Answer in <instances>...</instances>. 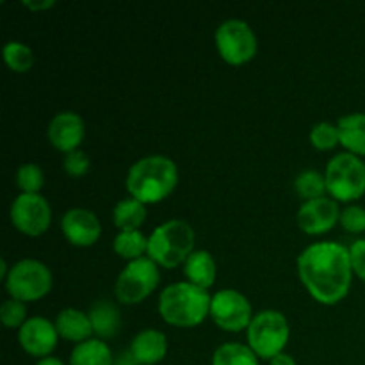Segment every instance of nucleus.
I'll list each match as a JSON object with an SVG mask.
<instances>
[{
    "label": "nucleus",
    "instance_id": "nucleus-1",
    "mask_svg": "<svg viewBox=\"0 0 365 365\" xmlns=\"http://www.w3.org/2000/svg\"><path fill=\"white\" fill-rule=\"evenodd\" d=\"M298 277L316 302L323 305L342 302L353 278L349 248L335 241L307 246L298 257Z\"/></svg>",
    "mask_w": 365,
    "mask_h": 365
},
{
    "label": "nucleus",
    "instance_id": "nucleus-2",
    "mask_svg": "<svg viewBox=\"0 0 365 365\" xmlns=\"http://www.w3.org/2000/svg\"><path fill=\"white\" fill-rule=\"evenodd\" d=\"M178 182V168L166 155H146L135 160L127 173V191L141 203H157L166 198Z\"/></svg>",
    "mask_w": 365,
    "mask_h": 365
},
{
    "label": "nucleus",
    "instance_id": "nucleus-3",
    "mask_svg": "<svg viewBox=\"0 0 365 365\" xmlns=\"http://www.w3.org/2000/svg\"><path fill=\"white\" fill-rule=\"evenodd\" d=\"M212 296L191 282H175L159 296V314L168 324L178 328L198 327L210 316Z\"/></svg>",
    "mask_w": 365,
    "mask_h": 365
},
{
    "label": "nucleus",
    "instance_id": "nucleus-4",
    "mask_svg": "<svg viewBox=\"0 0 365 365\" xmlns=\"http://www.w3.org/2000/svg\"><path fill=\"white\" fill-rule=\"evenodd\" d=\"M195 252V230L184 220H170L148 235L146 255L163 267H177Z\"/></svg>",
    "mask_w": 365,
    "mask_h": 365
},
{
    "label": "nucleus",
    "instance_id": "nucleus-5",
    "mask_svg": "<svg viewBox=\"0 0 365 365\" xmlns=\"http://www.w3.org/2000/svg\"><path fill=\"white\" fill-rule=\"evenodd\" d=\"M328 195L337 202H355L365 195V163L359 155L341 152L324 170Z\"/></svg>",
    "mask_w": 365,
    "mask_h": 365
},
{
    "label": "nucleus",
    "instance_id": "nucleus-6",
    "mask_svg": "<svg viewBox=\"0 0 365 365\" xmlns=\"http://www.w3.org/2000/svg\"><path fill=\"white\" fill-rule=\"evenodd\" d=\"M248 346L260 359L271 360L287 346L291 328L289 321L280 310H260L253 316L248 330Z\"/></svg>",
    "mask_w": 365,
    "mask_h": 365
},
{
    "label": "nucleus",
    "instance_id": "nucleus-7",
    "mask_svg": "<svg viewBox=\"0 0 365 365\" xmlns=\"http://www.w3.org/2000/svg\"><path fill=\"white\" fill-rule=\"evenodd\" d=\"M52 289V271L36 259H21L13 264L6 278V291L20 302H38Z\"/></svg>",
    "mask_w": 365,
    "mask_h": 365
},
{
    "label": "nucleus",
    "instance_id": "nucleus-8",
    "mask_svg": "<svg viewBox=\"0 0 365 365\" xmlns=\"http://www.w3.org/2000/svg\"><path fill=\"white\" fill-rule=\"evenodd\" d=\"M159 267L150 257H141L127 262L118 274L114 284V294L120 303L135 305L148 298L159 285Z\"/></svg>",
    "mask_w": 365,
    "mask_h": 365
},
{
    "label": "nucleus",
    "instance_id": "nucleus-9",
    "mask_svg": "<svg viewBox=\"0 0 365 365\" xmlns=\"http://www.w3.org/2000/svg\"><path fill=\"white\" fill-rule=\"evenodd\" d=\"M216 46L221 59L228 64H245L257 53V36L241 18H228L216 29Z\"/></svg>",
    "mask_w": 365,
    "mask_h": 365
},
{
    "label": "nucleus",
    "instance_id": "nucleus-10",
    "mask_svg": "<svg viewBox=\"0 0 365 365\" xmlns=\"http://www.w3.org/2000/svg\"><path fill=\"white\" fill-rule=\"evenodd\" d=\"M210 317L225 331L237 334V331L248 330L253 319L252 303L242 292L235 289H221L212 296Z\"/></svg>",
    "mask_w": 365,
    "mask_h": 365
},
{
    "label": "nucleus",
    "instance_id": "nucleus-11",
    "mask_svg": "<svg viewBox=\"0 0 365 365\" xmlns=\"http://www.w3.org/2000/svg\"><path fill=\"white\" fill-rule=\"evenodd\" d=\"M9 217L18 232L31 235V237H38L48 230L50 221H52V210L43 195L20 192L11 203Z\"/></svg>",
    "mask_w": 365,
    "mask_h": 365
},
{
    "label": "nucleus",
    "instance_id": "nucleus-12",
    "mask_svg": "<svg viewBox=\"0 0 365 365\" xmlns=\"http://www.w3.org/2000/svg\"><path fill=\"white\" fill-rule=\"evenodd\" d=\"M341 220V207L331 196L303 202L296 214L299 228L309 235H319L331 230Z\"/></svg>",
    "mask_w": 365,
    "mask_h": 365
},
{
    "label": "nucleus",
    "instance_id": "nucleus-13",
    "mask_svg": "<svg viewBox=\"0 0 365 365\" xmlns=\"http://www.w3.org/2000/svg\"><path fill=\"white\" fill-rule=\"evenodd\" d=\"M57 339H59V334H57L56 324L41 316L29 317L24 327L18 330V341L24 351L39 359L50 356V353L56 349Z\"/></svg>",
    "mask_w": 365,
    "mask_h": 365
},
{
    "label": "nucleus",
    "instance_id": "nucleus-14",
    "mask_svg": "<svg viewBox=\"0 0 365 365\" xmlns=\"http://www.w3.org/2000/svg\"><path fill=\"white\" fill-rule=\"evenodd\" d=\"M61 228H63L64 237L71 245L82 246V248L95 245L102 234V225H100L98 216L93 210L84 209V207L68 209L61 220Z\"/></svg>",
    "mask_w": 365,
    "mask_h": 365
},
{
    "label": "nucleus",
    "instance_id": "nucleus-15",
    "mask_svg": "<svg viewBox=\"0 0 365 365\" xmlns=\"http://www.w3.org/2000/svg\"><path fill=\"white\" fill-rule=\"evenodd\" d=\"M46 134H48V139L53 148L64 152V155H66V153L73 152V150H78V146H81L86 134L84 120L81 118V114L73 113V110L57 113L50 120Z\"/></svg>",
    "mask_w": 365,
    "mask_h": 365
},
{
    "label": "nucleus",
    "instance_id": "nucleus-16",
    "mask_svg": "<svg viewBox=\"0 0 365 365\" xmlns=\"http://www.w3.org/2000/svg\"><path fill=\"white\" fill-rule=\"evenodd\" d=\"M168 353V339L155 328L138 331L130 342V355L139 365H155L163 362Z\"/></svg>",
    "mask_w": 365,
    "mask_h": 365
},
{
    "label": "nucleus",
    "instance_id": "nucleus-17",
    "mask_svg": "<svg viewBox=\"0 0 365 365\" xmlns=\"http://www.w3.org/2000/svg\"><path fill=\"white\" fill-rule=\"evenodd\" d=\"M53 324H56L59 337L75 342V344H81V342L88 341L93 335L91 319H89L88 314L84 310L71 309V307L61 310L57 314Z\"/></svg>",
    "mask_w": 365,
    "mask_h": 365
},
{
    "label": "nucleus",
    "instance_id": "nucleus-18",
    "mask_svg": "<svg viewBox=\"0 0 365 365\" xmlns=\"http://www.w3.org/2000/svg\"><path fill=\"white\" fill-rule=\"evenodd\" d=\"M216 260L207 250H195L184 262V277L187 282L209 291L216 282Z\"/></svg>",
    "mask_w": 365,
    "mask_h": 365
},
{
    "label": "nucleus",
    "instance_id": "nucleus-19",
    "mask_svg": "<svg viewBox=\"0 0 365 365\" xmlns=\"http://www.w3.org/2000/svg\"><path fill=\"white\" fill-rule=\"evenodd\" d=\"M89 319H91L93 334L96 339H110L120 331L121 328V316L120 310L114 303L107 302V299H98L93 303V307L88 312Z\"/></svg>",
    "mask_w": 365,
    "mask_h": 365
},
{
    "label": "nucleus",
    "instance_id": "nucleus-20",
    "mask_svg": "<svg viewBox=\"0 0 365 365\" xmlns=\"http://www.w3.org/2000/svg\"><path fill=\"white\" fill-rule=\"evenodd\" d=\"M341 145L355 155H365V113H351L337 121Z\"/></svg>",
    "mask_w": 365,
    "mask_h": 365
},
{
    "label": "nucleus",
    "instance_id": "nucleus-21",
    "mask_svg": "<svg viewBox=\"0 0 365 365\" xmlns=\"http://www.w3.org/2000/svg\"><path fill=\"white\" fill-rule=\"evenodd\" d=\"M113 351L102 339H88V341L75 344L71 349L68 365H113Z\"/></svg>",
    "mask_w": 365,
    "mask_h": 365
},
{
    "label": "nucleus",
    "instance_id": "nucleus-22",
    "mask_svg": "<svg viewBox=\"0 0 365 365\" xmlns=\"http://www.w3.org/2000/svg\"><path fill=\"white\" fill-rule=\"evenodd\" d=\"M145 220H146L145 203L132 198V196L120 200L113 209V221L114 225L120 228V232L139 230V227L145 223Z\"/></svg>",
    "mask_w": 365,
    "mask_h": 365
},
{
    "label": "nucleus",
    "instance_id": "nucleus-23",
    "mask_svg": "<svg viewBox=\"0 0 365 365\" xmlns=\"http://www.w3.org/2000/svg\"><path fill=\"white\" fill-rule=\"evenodd\" d=\"M212 365H259V356L241 342H225L214 349Z\"/></svg>",
    "mask_w": 365,
    "mask_h": 365
},
{
    "label": "nucleus",
    "instance_id": "nucleus-24",
    "mask_svg": "<svg viewBox=\"0 0 365 365\" xmlns=\"http://www.w3.org/2000/svg\"><path fill=\"white\" fill-rule=\"evenodd\" d=\"M113 248L118 255L130 262V260L141 259L143 253L148 252V237L139 230L120 232L114 237Z\"/></svg>",
    "mask_w": 365,
    "mask_h": 365
},
{
    "label": "nucleus",
    "instance_id": "nucleus-25",
    "mask_svg": "<svg viewBox=\"0 0 365 365\" xmlns=\"http://www.w3.org/2000/svg\"><path fill=\"white\" fill-rule=\"evenodd\" d=\"M294 191L298 192L305 202L321 198V196H327L324 192H328V189L324 173H321V171L317 170H303L302 173L294 178Z\"/></svg>",
    "mask_w": 365,
    "mask_h": 365
},
{
    "label": "nucleus",
    "instance_id": "nucleus-26",
    "mask_svg": "<svg viewBox=\"0 0 365 365\" xmlns=\"http://www.w3.org/2000/svg\"><path fill=\"white\" fill-rule=\"evenodd\" d=\"M4 63L16 73H25L34 64V52L21 41H7L2 50Z\"/></svg>",
    "mask_w": 365,
    "mask_h": 365
},
{
    "label": "nucleus",
    "instance_id": "nucleus-27",
    "mask_svg": "<svg viewBox=\"0 0 365 365\" xmlns=\"http://www.w3.org/2000/svg\"><path fill=\"white\" fill-rule=\"evenodd\" d=\"M45 182V175H43L41 166L34 163H25L18 168L16 171V185L21 192L27 195H39Z\"/></svg>",
    "mask_w": 365,
    "mask_h": 365
},
{
    "label": "nucleus",
    "instance_id": "nucleus-28",
    "mask_svg": "<svg viewBox=\"0 0 365 365\" xmlns=\"http://www.w3.org/2000/svg\"><path fill=\"white\" fill-rule=\"evenodd\" d=\"M310 143L314 148L317 150H331L337 145H341L339 139V128L337 123H330V121H319L310 128Z\"/></svg>",
    "mask_w": 365,
    "mask_h": 365
},
{
    "label": "nucleus",
    "instance_id": "nucleus-29",
    "mask_svg": "<svg viewBox=\"0 0 365 365\" xmlns=\"http://www.w3.org/2000/svg\"><path fill=\"white\" fill-rule=\"evenodd\" d=\"M0 319L6 328H18L20 330L25 321L29 319L27 305L14 298L4 299L2 305H0Z\"/></svg>",
    "mask_w": 365,
    "mask_h": 365
},
{
    "label": "nucleus",
    "instance_id": "nucleus-30",
    "mask_svg": "<svg viewBox=\"0 0 365 365\" xmlns=\"http://www.w3.org/2000/svg\"><path fill=\"white\" fill-rule=\"evenodd\" d=\"M339 223L342 228L351 234H360L365 232V209L360 205H348L341 210V220Z\"/></svg>",
    "mask_w": 365,
    "mask_h": 365
},
{
    "label": "nucleus",
    "instance_id": "nucleus-31",
    "mask_svg": "<svg viewBox=\"0 0 365 365\" xmlns=\"http://www.w3.org/2000/svg\"><path fill=\"white\" fill-rule=\"evenodd\" d=\"M63 166L64 171H66L70 177H84L89 171V168H91V160H89L86 152H82V150H73V152L64 155Z\"/></svg>",
    "mask_w": 365,
    "mask_h": 365
},
{
    "label": "nucleus",
    "instance_id": "nucleus-32",
    "mask_svg": "<svg viewBox=\"0 0 365 365\" xmlns=\"http://www.w3.org/2000/svg\"><path fill=\"white\" fill-rule=\"evenodd\" d=\"M349 259H351L353 274L365 282V239H356L349 246Z\"/></svg>",
    "mask_w": 365,
    "mask_h": 365
},
{
    "label": "nucleus",
    "instance_id": "nucleus-33",
    "mask_svg": "<svg viewBox=\"0 0 365 365\" xmlns=\"http://www.w3.org/2000/svg\"><path fill=\"white\" fill-rule=\"evenodd\" d=\"M24 4L27 9L31 11H45V9H50V7H53V0H24Z\"/></svg>",
    "mask_w": 365,
    "mask_h": 365
},
{
    "label": "nucleus",
    "instance_id": "nucleus-34",
    "mask_svg": "<svg viewBox=\"0 0 365 365\" xmlns=\"http://www.w3.org/2000/svg\"><path fill=\"white\" fill-rule=\"evenodd\" d=\"M269 362H271V365H296V360L292 359V356L289 355V353H285V351L278 353V355L273 356V359H271Z\"/></svg>",
    "mask_w": 365,
    "mask_h": 365
},
{
    "label": "nucleus",
    "instance_id": "nucleus-35",
    "mask_svg": "<svg viewBox=\"0 0 365 365\" xmlns=\"http://www.w3.org/2000/svg\"><path fill=\"white\" fill-rule=\"evenodd\" d=\"M36 365H64L63 360H59L57 356H45V359H39Z\"/></svg>",
    "mask_w": 365,
    "mask_h": 365
}]
</instances>
